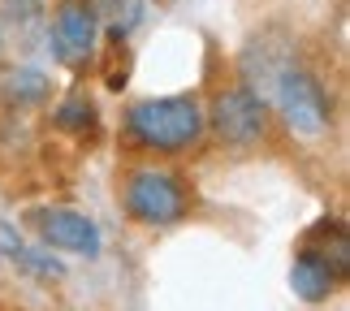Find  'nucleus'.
Returning <instances> with one entry per match:
<instances>
[{
  "instance_id": "9",
  "label": "nucleus",
  "mask_w": 350,
  "mask_h": 311,
  "mask_svg": "<svg viewBox=\"0 0 350 311\" xmlns=\"http://www.w3.org/2000/svg\"><path fill=\"white\" fill-rule=\"evenodd\" d=\"M91 121H96V108H91V100L83 96V91H74V96L57 108V126L61 130H83V126H91Z\"/></svg>"
},
{
  "instance_id": "2",
  "label": "nucleus",
  "mask_w": 350,
  "mask_h": 311,
  "mask_svg": "<svg viewBox=\"0 0 350 311\" xmlns=\"http://www.w3.org/2000/svg\"><path fill=\"white\" fill-rule=\"evenodd\" d=\"M273 100H277V113L281 121L294 130V134H303V139H320V134L329 130V121H333V104H329V91L325 83L312 74V70H303V65H286L277 78H273Z\"/></svg>"
},
{
  "instance_id": "6",
  "label": "nucleus",
  "mask_w": 350,
  "mask_h": 311,
  "mask_svg": "<svg viewBox=\"0 0 350 311\" xmlns=\"http://www.w3.org/2000/svg\"><path fill=\"white\" fill-rule=\"evenodd\" d=\"M39 238L57 251H70V255H87L96 260L100 255V229L91 216L83 212H70V208H48L39 212Z\"/></svg>"
},
{
  "instance_id": "4",
  "label": "nucleus",
  "mask_w": 350,
  "mask_h": 311,
  "mask_svg": "<svg viewBox=\"0 0 350 311\" xmlns=\"http://www.w3.org/2000/svg\"><path fill=\"white\" fill-rule=\"evenodd\" d=\"M212 130H217L221 143H234V147L260 143L268 130V104L255 96V87L221 91L217 104H212Z\"/></svg>"
},
{
  "instance_id": "1",
  "label": "nucleus",
  "mask_w": 350,
  "mask_h": 311,
  "mask_svg": "<svg viewBox=\"0 0 350 311\" xmlns=\"http://www.w3.org/2000/svg\"><path fill=\"white\" fill-rule=\"evenodd\" d=\"M130 134L143 147L156 152H182L204 134V108L195 96H165V100H139L126 113Z\"/></svg>"
},
{
  "instance_id": "7",
  "label": "nucleus",
  "mask_w": 350,
  "mask_h": 311,
  "mask_svg": "<svg viewBox=\"0 0 350 311\" xmlns=\"http://www.w3.org/2000/svg\"><path fill=\"white\" fill-rule=\"evenodd\" d=\"M338 277L342 273L333 268V260L316 247V242H307L290 264V286H294V294H299L303 303H325L333 294V286H338Z\"/></svg>"
},
{
  "instance_id": "3",
  "label": "nucleus",
  "mask_w": 350,
  "mask_h": 311,
  "mask_svg": "<svg viewBox=\"0 0 350 311\" xmlns=\"http://www.w3.org/2000/svg\"><path fill=\"white\" fill-rule=\"evenodd\" d=\"M186 186L165 169H139L126 182V212L143 225H178L186 216Z\"/></svg>"
},
{
  "instance_id": "11",
  "label": "nucleus",
  "mask_w": 350,
  "mask_h": 311,
  "mask_svg": "<svg viewBox=\"0 0 350 311\" xmlns=\"http://www.w3.org/2000/svg\"><path fill=\"white\" fill-rule=\"evenodd\" d=\"M13 260H26V268H31V273H39V277H65V268L57 264V260H48L44 251H26V247H18V255H13Z\"/></svg>"
},
{
  "instance_id": "12",
  "label": "nucleus",
  "mask_w": 350,
  "mask_h": 311,
  "mask_svg": "<svg viewBox=\"0 0 350 311\" xmlns=\"http://www.w3.org/2000/svg\"><path fill=\"white\" fill-rule=\"evenodd\" d=\"M44 5H48V0H0L5 18H13V22H31V18H39V13H44Z\"/></svg>"
},
{
  "instance_id": "5",
  "label": "nucleus",
  "mask_w": 350,
  "mask_h": 311,
  "mask_svg": "<svg viewBox=\"0 0 350 311\" xmlns=\"http://www.w3.org/2000/svg\"><path fill=\"white\" fill-rule=\"evenodd\" d=\"M52 48L65 65H87L96 61V39H100V13L91 0H61L52 13Z\"/></svg>"
},
{
  "instance_id": "8",
  "label": "nucleus",
  "mask_w": 350,
  "mask_h": 311,
  "mask_svg": "<svg viewBox=\"0 0 350 311\" xmlns=\"http://www.w3.org/2000/svg\"><path fill=\"white\" fill-rule=\"evenodd\" d=\"M52 96V83L31 65H9L0 70V104L5 108H39Z\"/></svg>"
},
{
  "instance_id": "10",
  "label": "nucleus",
  "mask_w": 350,
  "mask_h": 311,
  "mask_svg": "<svg viewBox=\"0 0 350 311\" xmlns=\"http://www.w3.org/2000/svg\"><path fill=\"white\" fill-rule=\"evenodd\" d=\"M109 65H104V83H109V91H121L130 78V52L121 48V39H113V52H109Z\"/></svg>"
}]
</instances>
